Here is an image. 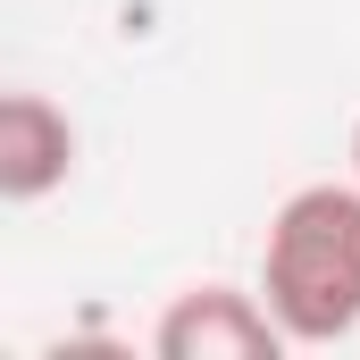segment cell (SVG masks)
Returning a JSON list of instances; mask_svg holds the SVG:
<instances>
[{
	"instance_id": "cell-1",
	"label": "cell",
	"mask_w": 360,
	"mask_h": 360,
	"mask_svg": "<svg viewBox=\"0 0 360 360\" xmlns=\"http://www.w3.org/2000/svg\"><path fill=\"white\" fill-rule=\"evenodd\" d=\"M260 293L293 352L360 335V176H327L276 201L260 235Z\"/></svg>"
},
{
	"instance_id": "cell-3",
	"label": "cell",
	"mask_w": 360,
	"mask_h": 360,
	"mask_svg": "<svg viewBox=\"0 0 360 360\" xmlns=\"http://www.w3.org/2000/svg\"><path fill=\"white\" fill-rule=\"evenodd\" d=\"M76 151H84V134L51 92L34 84L0 92V201H51L76 176Z\"/></svg>"
},
{
	"instance_id": "cell-4",
	"label": "cell",
	"mask_w": 360,
	"mask_h": 360,
	"mask_svg": "<svg viewBox=\"0 0 360 360\" xmlns=\"http://www.w3.org/2000/svg\"><path fill=\"white\" fill-rule=\"evenodd\" d=\"M352 176H360V126H352Z\"/></svg>"
},
{
	"instance_id": "cell-2",
	"label": "cell",
	"mask_w": 360,
	"mask_h": 360,
	"mask_svg": "<svg viewBox=\"0 0 360 360\" xmlns=\"http://www.w3.org/2000/svg\"><path fill=\"white\" fill-rule=\"evenodd\" d=\"M160 360H276L293 352V335L276 327L260 285H184L151 327Z\"/></svg>"
}]
</instances>
